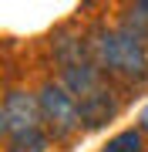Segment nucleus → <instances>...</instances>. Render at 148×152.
Instances as JSON below:
<instances>
[{"label":"nucleus","instance_id":"1","mask_svg":"<svg viewBox=\"0 0 148 152\" xmlns=\"http://www.w3.org/2000/svg\"><path fill=\"white\" fill-rule=\"evenodd\" d=\"M91 41V61L104 71L108 81L121 85H145L148 81V44L135 41L115 24H94L88 31Z\"/></svg>","mask_w":148,"mask_h":152},{"label":"nucleus","instance_id":"2","mask_svg":"<svg viewBox=\"0 0 148 152\" xmlns=\"http://www.w3.org/2000/svg\"><path fill=\"white\" fill-rule=\"evenodd\" d=\"M37 102H40V115H44V129L54 142H71L84 129L81 105L61 81H44L37 88Z\"/></svg>","mask_w":148,"mask_h":152},{"label":"nucleus","instance_id":"3","mask_svg":"<svg viewBox=\"0 0 148 152\" xmlns=\"http://www.w3.org/2000/svg\"><path fill=\"white\" fill-rule=\"evenodd\" d=\"M34 129H44L37 91H30V88H10L4 95V105H0V132H4V139L20 135V132H34Z\"/></svg>","mask_w":148,"mask_h":152},{"label":"nucleus","instance_id":"4","mask_svg":"<svg viewBox=\"0 0 148 152\" xmlns=\"http://www.w3.org/2000/svg\"><path fill=\"white\" fill-rule=\"evenodd\" d=\"M51 48V58L57 61V68H74V64H88L91 61V41H88V31H81L77 24H61V27L51 34L47 41Z\"/></svg>","mask_w":148,"mask_h":152},{"label":"nucleus","instance_id":"5","mask_svg":"<svg viewBox=\"0 0 148 152\" xmlns=\"http://www.w3.org/2000/svg\"><path fill=\"white\" fill-rule=\"evenodd\" d=\"M81 105V125L88 132H94V129H104L108 122H115L118 115H121V95H118V88L115 85H104V88H98L94 95H88L84 102H77Z\"/></svg>","mask_w":148,"mask_h":152},{"label":"nucleus","instance_id":"6","mask_svg":"<svg viewBox=\"0 0 148 152\" xmlns=\"http://www.w3.org/2000/svg\"><path fill=\"white\" fill-rule=\"evenodd\" d=\"M61 85L71 91L77 102H84L88 95H94L98 88L108 85V78H104V71L94 64V61H88V64H74V68H64L61 71V78H57Z\"/></svg>","mask_w":148,"mask_h":152},{"label":"nucleus","instance_id":"7","mask_svg":"<svg viewBox=\"0 0 148 152\" xmlns=\"http://www.w3.org/2000/svg\"><path fill=\"white\" fill-rule=\"evenodd\" d=\"M118 27L125 31V34H131L135 41L148 44V0H138V4L125 7V14H121Z\"/></svg>","mask_w":148,"mask_h":152},{"label":"nucleus","instance_id":"8","mask_svg":"<svg viewBox=\"0 0 148 152\" xmlns=\"http://www.w3.org/2000/svg\"><path fill=\"white\" fill-rule=\"evenodd\" d=\"M51 142L54 139L47 135V129H34V132H20V135L4 139V152H47Z\"/></svg>","mask_w":148,"mask_h":152},{"label":"nucleus","instance_id":"9","mask_svg":"<svg viewBox=\"0 0 148 152\" xmlns=\"http://www.w3.org/2000/svg\"><path fill=\"white\" fill-rule=\"evenodd\" d=\"M145 149V132L142 129H125L115 139H108V145L101 152H142Z\"/></svg>","mask_w":148,"mask_h":152}]
</instances>
